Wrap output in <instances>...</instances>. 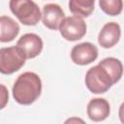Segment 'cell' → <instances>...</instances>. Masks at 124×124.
<instances>
[{"instance_id":"cell-1","label":"cell","mask_w":124,"mask_h":124,"mask_svg":"<svg viewBox=\"0 0 124 124\" xmlns=\"http://www.w3.org/2000/svg\"><path fill=\"white\" fill-rule=\"evenodd\" d=\"M42 80L33 72H25L17 77L13 86L15 101L23 106L33 104L41 95Z\"/></svg>"},{"instance_id":"cell-2","label":"cell","mask_w":124,"mask_h":124,"mask_svg":"<svg viewBox=\"0 0 124 124\" xmlns=\"http://www.w3.org/2000/svg\"><path fill=\"white\" fill-rule=\"evenodd\" d=\"M114 83H116V80L100 62L86 72L85 85L87 89L94 94L107 92Z\"/></svg>"},{"instance_id":"cell-3","label":"cell","mask_w":124,"mask_h":124,"mask_svg":"<svg viewBox=\"0 0 124 124\" xmlns=\"http://www.w3.org/2000/svg\"><path fill=\"white\" fill-rule=\"evenodd\" d=\"M9 5L11 12L24 25L34 26L40 21L42 17L38 5L33 1L11 0Z\"/></svg>"},{"instance_id":"cell-4","label":"cell","mask_w":124,"mask_h":124,"mask_svg":"<svg viewBox=\"0 0 124 124\" xmlns=\"http://www.w3.org/2000/svg\"><path fill=\"white\" fill-rule=\"evenodd\" d=\"M25 60L26 57L16 46L2 47L0 49V72L3 75H12L25 64Z\"/></svg>"},{"instance_id":"cell-5","label":"cell","mask_w":124,"mask_h":124,"mask_svg":"<svg viewBox=\"0 0 124 124\" xmlns=\"http://www.w3.org/2000/svg\"><path fill=\"white\" fill-rule=\"evenodd\" d=\"M59 31L61 36L67 41L80 40L86 33V24L81 17L72 16L65 17L60 24Z\"/></svg>"},{"instance_id":"cell-6","label":"cell","mask_w":124,"mask_h":124,"mask_svg":"<svg viewBox=\"0 0 124 124\" xmlns=\"http://www.w3.org/2000/svg\"><path fill=\"white\" fill-rule=\"evenodd\" d=\"M16 46L22 51L26 59H32L42 52L44 44L41 37L37 34L26 33L18 39Z\"/></svg>"},{"instance_id":"cell-7","label":"cell","mask_w":124,"mask_h":124,"mask_svg":"<svg viewBox=\"0 0 124 124\" xmlns=\"http://www.w3.org/2000/svg\"><path fill=\"white\" fill-rule=\"evenodd\" d=\"M98 57V48L91 43L85 42L75 46L71 50L72 61L80 66L88 65Z\"/></svg>"},{"instance_id":"cell-8","label":"cell","mask_w":124,"mask_h":124,"mask_svg":"<svg viewBox=\"0 0 124 124\" xmlns=\"http://www.w3.org/2000/svg\"><path fill=\"white\" fill-rule=\"evenodd\" d=\"M65 18L62 8L55 3H48L43 7L42 20L46 27L51 30H57Z\"/></svg>"},{"instance_id":"cell-9","label":"cell","mask_w":124,"mask_h":124,"mask_svg":"<svg viewBox=\"0 0 124 124\" xmlns=\"http://www.w3.org/2000/svg\"><path fill=\"white\" fill-rule=\"evenodd\" d=\"M121 36V28L116 22L106 23L98 35V43L104 48H110L115 46Z\"/></svg>"},{"instance_id":"cell-10","label":"cell","mask_w":124,"mask_h":124,"mask_svg":"<svg viewBox=\"0 0 124 124\" xmlns=\"http://www.w3.org/2000/svg\"><path fill=\"white\" fill-rule=\"evenodd\" d=\"M88 117L94 122L105 120L110 112L108 102L104 98H94L89 101L86 108Z\"/></svg>"},{"instance_id":"cell-11","label":"cell","mask_w":124,"mask_h":124,"mask_svg":"<svg viewBox=\"0 0 124 124\" xmlns=\"http://www.w3.org/2000/svg\"><path fill=\"white\" fill-rule=\"evenodd\" d=\"M19 33V25L16 20L7 16L0 17V41L2 43L12 42Z\"/></svg>"},{"instance_id":"cell-12","label":"cell","mask_w":124,"mask_h":124,"mask_svg":"<svg viewBox=\"0 0 124 124\" xmlns=\"http://www.w3.org/2000/svg\"><path fill=\"white\" fill-rule=\"evenodd\" d=\"M94 0H71L69 2V9L72 14L78 17L89 16L94 10Z\"/></svg>"},{"instance_id":"cell-13","label":"cell","mask_w":124,"mask_h":124,"mask_svg":"<svg viewBox=\"0 0 124 124\" xmlns=\"http://www.w3.org/2000/svg\"><path fill=\"white\" fill-rule=\"evenodd\" d=\"M99 6L105 14L115 16L122 12L123 2L121 0H100Z\"/></svg>"},{"instance_id":"cell-14","label":"cell","mask_w":124,"mask_h":124,"mask_svg":"<svg viewBox=\"0 0 124 124\" xmlns=\"http://www.w3.org/2000/svg\"><path fill=\"white\" fill-rule=\"evenodd\" d=\"M63 124H86V123L81 118L73 116V117H70V118L66 119Z\"/></svg>"},{"instance_id":"cell-15","label":"cell","mask_w":124,"mask_h":124,"mask_svg":"<svg viewBox=\"0 0 124 124\" xmlns=\"http://www.w3.org/2000/svg\"><path fill=\"white\" fill-rule=\"evenodd\" d=\"M118 116H119V119H120L121 123L124 124V102H123V103L120 105V107H119Z\"/></svg>"}]
</instances>
